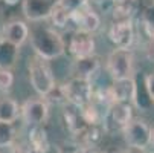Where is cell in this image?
<instances>
[{
	"label": "cell",
	"instance_id": "22",
	"mask_svg": "<svg viewBox=\"0 0 154 153\" xmlns=\"http://www.w3.org/2000/svg\"><path fill=\"white\" fill-rule=\"evenodd\" d=\"M12 153H29V147H25L23 144H12Z\"/></svg>",
	"mask_w": 154,
	"mask_h": 153
},
{
	"label": "cell",
	"instance_id": "16",
	"mask_svg": "<svg viewBox=\"0 0 154 153\" xmlns=\"http://www.w3.org/2000/svg\"><path fill=\"white\" fill-rule=\"evenodd\" d=\"M29 141H31V148H45L49 145L46 130L41 126H32V130L29 132Z\"/></svg>",
	"mask_w": 154,
	"mask_h": 153
},
{
	"label": "cell",
	"instance_id": "6",
	"mask_svg": "<svg viewBox=\"0 0 154 153\" xmlns=\"http://www.w3.org/2000/svg\"><path fill=\"white\" fill-rule=\"evenodd\" d=\"M23 121L29 126H41L48 120L49 107L43 100H28L20 109Z\"/></svg>",
	"mask_w": 154,
	"mask_h": 153
},
{
	"label": "cell",
	"instance_id": "10",
	"mask_svg": "<svg viewBox=\"0 0 154 153\" xmlns=\"http://www.w3.org/2000/svg\"><path fill=\"white\" fill-rule=\"evenodd\" d=\"M69 51L75 58H84V57L93 55V52H95V40H93L92 34L76 31L75 35L70 38Z\"/></svg>",
	"mask_w": 154,
	"mask_h": 153
},
{
	"label": "cell",
	"instance_id": "20",
	"mask_svg": "<svg viewBox=\"0 0 154 153\" xmlns=\"http://www.w3.org/2000/svg\"><path fill=\"white\" fill-rule=\"evenodd\" d=\"M57 3H58L60 6L66 8L67 11L73 12L75 9H78V8H81L82 5H85V3H87V0H58Z\"/></svg>",
	"mask_w": 154,
	"mask_h": 153
},
{
	"label": "cell",
	"instance_id": "7",
	"mask_svg": "<svg viewBox=\"0 0 154 153\" xmlns=\"http://www.w3.org/2000/svg\"><path fill=\"white\" fill-rule=\"evenodd\" d=\"M70 20L76 25V31H81V32H95L99 25H101V20H99V15L92 9L89 8V5H82L81 8L75 9L70 15Z\"/></svg>",
	"mask_w": 154,
	"mask_h": 153
},
{
	"label": "cell",
	"instance_id": "13",
	"mask_svg": "<svg viewBox=\"0 0 154 153\" xmlns=\"http://www.w3.org/2000/svg\"><path fill=\"white\" fill-rule=\"evenodd\" d=\"M112 92L116 101H127L133 100L136 103L137 100V91L133 77L125 78V80H115V84L112 86Z\"/></svg>",
	"mask_w": 154,
	"mask_h": 153
},
{
	"label": "cell",
	"instance_id": "9",
	"mask_svg": "<svg viewBox=\"0 0 154 153\" xmlns=\"http://www.w3.org/2000/svg\"><path fill=\"white\" fill-rule=\"evenodd\" d=\"M58 0H25L23 12L31 21H41L49 18Z\"/></svg>",
	"mask_w": 154,
	"mask_h": 153
},
{
	"label": "cell",
	"instance_id": "28",
	"mask_svg": "<svg viewBox=\"0 0 154 153\" xmlns=\"http://www.w3.org/2000/svg\"><path fill=\"white\" fill-rule=\"evenodd\" d=\"M95 3H104V2H108V0H93Z\"/></svg>",
	"mask_w": 154,
	"mask_h": 153
},
{
	"label": "cell",
	"instance_id": "25",
	"mask_svg": "<svg viewBox=\"0 0 154 153\" xmlns=\"http://www.w3.org/2000/svg\"><path fill=\"white\" fill-rule=\"evenodd\" d=\"M124 153H143V150H140V148H134V147H128V150H125Z\"/></svg>",
	"mask_w": 154,
	"mask_h": 153
},
{
	"label": "cell",
	"instance_id": "2",
	"mask_svg": "<svg viewBox=\"0 0 154 153\" xmlns=\"http://www.w3.org/2000/svg\"><path fill=\"white\" fill-rule=\"evenodd\" d=\"M28 69H29V80L34 91L41 97H48L55 87V80L48 64V60L35 54L34 57L29 58Z\"/></svg>",
	"mask_w": 154,
	"mask_h": 153
},
{
	"label": "cell",
	"instance_id": "29",
	"mask_svg": "<svg viewBox=\"0 0 154 153\" xmlns=\"http://www.w3.org/2000/svg\"><path fill=\"white\" fill-rule=\"evenodd\" d=\"M105 153H121V151H118V150H107Z\"/></svg>",
	"mask_w": 154,
	"mask_h": 153
},
{
	"label": "cell",
	"instance_id": "24",
	"mask_svg": "<svg viewBox=\"0 0 154 153\" xmlns=\"http://www.w3.org/2000/svg\"><path fill=\"white\" fill-rule=\"evenodd\" d=\"M136 2H137L139 5H142L146 11L151 9V8H154V0H136Z\"/></svg>",
	"mask_w": 154,
	"mask_h": 153
},
{
	"label": "cell",
	"instance_id": "23",
	"mask_svg": "<svg viewBox=\"0 0 154 153\" xmlns=\"http://www.w3.org/2000/svg\"><path fill=\"white\" fill-rule=\"evenodd\" d=\"M75 153H99V151L95 148V145H82Z\"/></svg>",
	"mask_w": 154,
	"mask_h": 153
},
{
	"label": "cell",
	"instance_id": "3",
	"mask_svg": "<svg viewBox=\"0 0 154 153\" xmlns=\"http://www.w3.org/2000/svg\"><path fill=\"white\" fill-rule=\"evenodd\" d=\"M107 71L113 80H125L133 77V52L116 48L107 58Z\"/></svg>",
	"mask_w": 154,
	"mask_h": 153
},
{
	"label": "cell",
	"instance_id": "19",
	"mask_svg": "<svg viewBox=\"0 0 154 153\" xmlns=\"http://www.w3.org/2000/svg\"><path fill=\"white\" fill-rule=\"evenodd\" d=\"M14 83V77L9 69L0 68V91H8Z\"/></svg>",
	"mask_w": 154,
	"mask_h": 153
},
{
	"label": "cell",
	"instance_id": "21",
	"mask_svg": "<svg viewBox=\"0 0 154 153\" xmlns=\"http://www.w3.org/2000/svg\"><path fill=\"white\" fill-rule=\"evenodd\" d=\"M145 91L148 94V98L154 101V75H146L145 77Z\"/></svg>",
	"mask_w": 154,
	"mask_h": 153
},
{
	"label": "cell",
	"instance_id": "8",
	"mask_svg": "<svg viewBox=\"0 0 154 153\" xmlns=\"http://www.w3.org/2000/svg\"><path fill=\"white\" fill-rule=\"evenodd\" d=\"M108 37L113 41V45H116V48L128 49L134 40V29L131 25V20L115 21L108 31Z\"/></svg>",
	"mask_w": 154,
	"mask_h": 153
},
{
	"label": "cell",
	"instance_id": "26",
	"mask_svg": "<svg viewBox=\"0 0 154 153\" xmlns=\"http://www.w3.org/2000/svg\"><path fill=\"white\" fill-rule=\"evenodd\" d=\"M5 2L8 3V5H14V3H17L18 0H5Z\"/></svg>",
	"mask_w": 154,
	"mask_h": 153
},
{
	"label": "cell",
	"instance_id": "27",
	"mask_svg": "<svg viewBox=\"0 0 154 153\" xmlns=\"http://www.w3.org/2000/svg\"><path fill=\"white\" fill-rule=\"evenodd\" d=\"M151 142H152V144H154V129H152V130H151Z\"/></svg>",
	"mask_w": 154,
	"mask_h": 153
},
{
	"label": "cell",
	"instance_id": "18",
	"mask_svg": "<svg viewBox=\"0 0 154 153\" xmlns=\"http://www.w3.org/2000/svg\"><path fill=\"white\" fill-rule=\"evenodd\" d=\"M70 15H72L70 11H67L66 8H63V6H60V5L57 3V5L54 6V9H52L49 18L52 20V23H54L55 26L63 28V26L67 25V21L70 20Z\"/></svg>",
	"mask_w": 154,
	"mask_h": 153
},
{
	"label": "cell",
	"instance_id": "17",
	"mask_svg": "<svg viewBox=\"0 0 154 153\" xmlns=\"http://www.w3.org/2000/svg\"><path fill=\"white\" fill-rule=\"evenodd\" d=\"M15 142V129L12 123L0 121V147H11Z\"/></svg>",
	"mask_w": 154,
	"mask_h": 153
},
{
	"label": "cell",
	"instance_id": "1",
	"mask_svg": "<svg viewBox=\"0 0 154 153\" xmlns=\"http://www.w3.org/2000/svg\"><path fill=\"white\" fill-rule=\"evenodd\" d=\"M31 34V45L35 54L45 60H52L64 52V41L58 32L48 26H35Z\"/></svg>",
	"mask_w": 154,
	"mask_h": 153
},
{
	"label": "cell",
	"instance_id": "15",
	"mask_svg": "<svg viewBox=\"0 0 154 153\" xmlns=\"http://www.w3.org/2000/svg\"><path fill=\"white\" fill-rule=\"evenodd\" d=\"M20 107L9 97H0V121L14 123L18 118Z\"/></svg>",
	"mask_w": 154,
	"mask_h": 153
},
{
	"label": "cell",
	"instance_id": "5",
	"mask_svg": "<svg viewBox=\"0 0 154 153\" xmlns=\"http://www.w3.org/2000/svg\"><path fill=\"white\" fill-rule=\"evenodd\" d=\"M124 138L130 147L145 150L151 144V129L145 121H130L124 129Z\"/></svg>",
	"mask_w": 154,
	"mask_h": 153
},
{
	"label": "cell",
	"instance_id": "4",
	"mask_svg": "<svg viewBox=\"0 0 154 153\" xmlns=\"http://www.w3.org/2000/svg\"><path fill=\"white\" fill-rule=\"evenodd\" d=\"M61 91H63L64 100L69 104L81 107V106H84L90 101L93 86H92V81L73 78L69 83H66L64 86H61Z\"/></svg>",
	"mask_w": 154,
	"mask_h": 153
},
{
	"label": "cell",
	"instance_id": "12",
	"mask_svg": "<svg viewBox=\"0 0 154 153\" xmlns=\"http://www.w3.org/2000/svg\"><path fill=\"white\" fill-rule=\"evenodd\" d=\"M99 69V61L96 57L90 55V57H84V58H76L73 63V74L75 78H81V80H87L92 81V78L96 75Z\"/></svg>",
	"mask_w": 154,
	"mask_h": 153
},
{
	"label": "cell",
	"instance_id": "14",
	"mask_svg": "<svg viewBox=\"0 0 154 153\" xmlns=\"http://www.w3.org/2000/svg\"><path fill=\"white\" fill-rule=\"evenodd\" d=\"M107 116L112 118V121L116 127L124 129L131 121V104H128L127 101H115L110 106Z\"/></svg>",
	"mask_w": 154,
	"mask_h": 153
},
{
	"label": "cell",
	"instance_id": "11",
	"mask_svg": "<svg viewBox=\"0 0 154 153\" xmlns=\"http://www.w3.org/2000/svg\"><path fill=\"white\" fill-rule=\"evenodd\" d=\"M28 38H29V28L21 20L9 21L3 29V40H6L15 48H20Z\"/></svg>",
	"mask_w": 154,
	"mask_h": 153
}]
</instances>
